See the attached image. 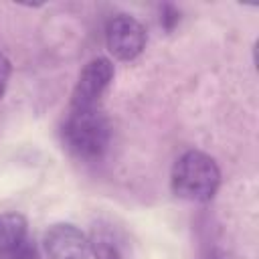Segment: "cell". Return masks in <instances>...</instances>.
I'll return each mask as SVG.
<instances>
[{
    "label": "cell",
    "mask_w": 259,
    "mask_h": 259,
    "mask_svg": "<svg viewBox=\"0 0 259 259\" xmlns=\"http://www.w3.org/2000/svg\"><path fill=\"white\" fill-rule=\"evenodd\" d=\"M148 42L146 26L132 14H113L105 24V47L109 55L117 61L138 59Z\"/></svg>",
    "instance_id": "4"
},
{
    "label": "cell",
    "mask_w": 259,
    "mask_h": 259,
    "mask_svg": "<svg viewBox=\"0 0 259 259\" xmlns=\"http://www.w3.org/2000/svg\"><path fill=\"white\" fill-rule=\"evenodd\" d=\"M10 75H12V63L4 53H0V101L6 95L8 83H10Z\"/></svg>",
    "instance_id": "8"
},
{
    "label": "cell",
    "mask_w": 259,
    "mask_h": 259,
    "mask_svg": "<svg viewBox=\"0 0 259 259\" xmlns=\"http://www.w3.org/2000/svg\"><path fill=\"white\" fill-rule=\"evenodd\" d=\"M221 186V168L217 160L202 150L182 152L170 170L172 194L188 202H208Z\"/></svg>",
    "instance_id": "2"
},
{
    "label": "cell",
    "mask_w": 259,
    "mask_h": 259,
    "mask_svg": "<svg viewBox=\"0 0 259 259\" xmlns=\"http://www.w3.org/2000/svg\"><path fill=\"white\" fill-rule=\"evenodd\" d=\"M208 259H223V257H219V255H210Z\"/></svg>",
    "instance_id": "10"
},
{
    "label": "cell",
    "mask_w": 259,
    "mask_h": 259,
    "mask_svg": "<svg viewBox=\"0 0 259 259\" xmlns=\"http://www.w3.org/2000/svg\"><path fill=\"white\" fill-rule=\"evenodd\" d=\"M0 259H38L28 223L16 210L0 214Z\"/></svg>",
    "instance_id": "6"
},
{
    "label": "cell",
    "mask_w": 259,
    "mask_h": 259,
    "mask_svg": "<svg viewBox=\"0 0 259 259\" xmlns=\"http://www.w3.org/2000/svg\"><path fill=\"white\" fill-rule=\"evenodd\" d=\"M47 259H87L89 237L73 223H53L42 235Z\"/></svg>",
    "instance_id": "5"
},
{
    "label": "cell",
    "mask_w": 259,
    "mask_h": 259,
    "mask_svg": "<svg viewBox=\"0 0 259 259\" xmlns=\"http://www.w3.org/2000/svg\"><path fill=\"white\" fill-rule=\"evenodd\" d=\"M178 10L174 8V6H170V4H166L164 6V16H162V24L170 30V28H174V24L178 22Z\"/></svg>",
    "instance_id": "9"
},
{
    "label": "cell",
    "mask_w": 259,
    "mask_h": 259,
    "mask_svg": "<svg viewBox=\"0 0 259 259\" xmlns=\"http://www.w3.org/2000/svg\"><path fill=\"white\" fill-rule=\"evenodd\" d=\"M61 138L75 158L97 162L111 146V123L101 107L69 109L61 125Z\"/></svg>",
    "instance_id": "1"
},
{
    "label": "cell",
    "mask_w": 259,
    "mask_h": 259,
    "mask_svg": "<svg viewBox=\"0 0 259 259\" xmlns=\"http://www.w3.org/2000/svg\"><path fill=\"white\" fill-rule=\"evenodd\" d=\"M89 253L95 259H123L121 249L117 245V241L113 239V235L105 229H93L91 237H89Z\"/></svg>",
    "instance_id": "7"
},
{
    "label": "cell",
    "mask_w": 259,
    "mask_h": 259,
    "mask_svg": "<svg viewBox=\"0 0 259 259\" xmlns=\"http://www.w3.org/2000/svg\"><path fill=\"white\" fill-rule=\"evenodd\" d=\"M115 77V65L107 57H93L81 69L77 83L71 91L69 109H87L99 107L101 97L109 89Z\"/></svg>",
    "instance_id": "3"
}]
</instances>
